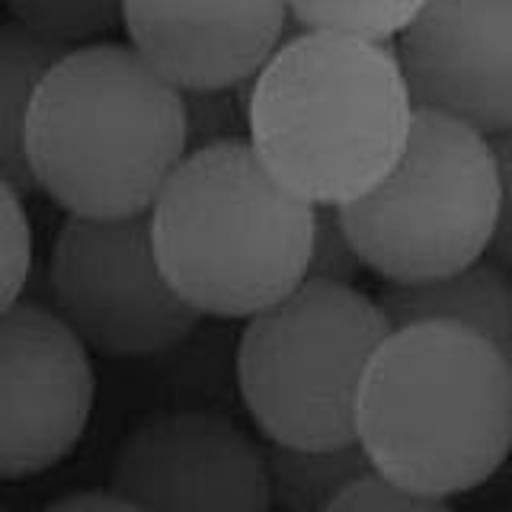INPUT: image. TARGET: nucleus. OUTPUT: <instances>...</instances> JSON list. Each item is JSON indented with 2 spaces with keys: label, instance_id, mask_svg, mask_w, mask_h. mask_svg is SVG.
Returning <instances> with one entry per match:
<instances>
[{
  "label": "nucleus",
  "instance_id": "nucleus-14",
  "mask_svg": "<svg viewBox=\"0 0 512 512\" xmlns=\"http://www.w3.org/2000/svg\"><path fill=\"white\" fill-rule=\"evenodd\" d=\"M263 452L272 506L279 512H324L356 480L375 474L359 439L336 448H292L269 442Z\"/></svg>",
  "mask_w": 512,
  "mask_h": 512
},
{
  "label": "nucleus",
  "instance_id": "nucleus-22",
  "mask_svg": "<svg viewBox=\"0 0 512 512\" xmlns=\"http://www.w3.org/2000/svg\"><path fill=\"white\" fill-rule=\"evenodd\" d=\"M42 512H138L132 503H125L122 496L112 490H87V493H71L64 500H55Z\"/></svg>",
  "mask_w": 512,
  "mask_h": 512
},
{
  "label": "nucleus",
  "instance_id": "nucleus-3",
  "mask_svg": "<svg viewBox=\"0 0 512 512\" xmlns=\"http://www.w3.org/2000/svg\"><path fill=\"white\" fill-rule=\"evenodd\" d=\"M186 154L183 90L132 45L68 48L32 96L26 119L32 183L68 215L148 212Z\"/></svg>",
  "mask_w": 512,
  "mask_h": 512
},
{
  "label": "nucleus",
  "instance_id": "nucleus-2",
  "mask_svg": "<svg viewBox=\"0 0 512 512\" xmlns=\"http://www.w3.org/2000/svg\"><path fill=\"white\" fill-rule=\"evenodd\" d=\"M356 439L375 474L404 490H477L512 452V365L455 324L397 327L362 378Z\"/></svg>",
  "mask_w": 512,
  "mask_h": 512
},
{
  "label": "nucleus",
  "instance_id": "nucleus-1",
  "mask_svg": "<svg viewBox=\"0 0 512 512\" xmlns=\"http://www.w3.org/2000/svg\"><path fill=\"white\" fill-rule=\"evenodd\" d=\"M413 119L394 42L295 29L250 80V148L314 205L372 192L404 154Z\"/></svg>",
  "mask_w": 512,
  "mask_h": 512
},
{
  "label": "nucleus",
  "instance_id": "nucleus-11",
  "mask_svg": "<svg viewBox=\"0 0 512 512\" xmlns=\"http://www.w3.org/2000/svg\"><path fill=\"white\" fill-rule=\"evenodd\" d=\"M128 45L173 87L247 84L292 36L288 0H125Z\"/></svg>",
  "mask_w": 512,
  "mask_h": 512
},
{
  "label": "nucleus",
  "instance_id": "nucleus-17",
  "mask_svg": "<svg viewBox=\"0 0 512 512\" xmlns=\"http://www.w3.org/2000/svg\"><path fill=\"white\" fill-rule=\"evenodd\" d=\"M189 151L250 141V80L231 87L183 90Z\"/></svg>",
  "mask_w": 512,
  "mask_h": 512
},
{
  "label": "nucleus",
  "instance_id": "nucleus-12",
  "mask_svg": "<svg viewBox=\"0 0 512 512\" xmlns=\"http://www.w3.org/2000/svg\"><path fill=\"white\" fill-rule=\"evenodd\" d=\"M391 330L423 320L484 336L512 365V276L490 256L426 282H384L375 295Z\"/></svg>",
  "mask_w": 512,
  "mask_h": 512
},
{
  "label": "nucleus",
  "instance_id": "nucleus-7",
  "mask_svg": "<svg viewBox=\"0 0 512 512\" xmlns=\"http://www.w3.org/2000/svg\"><path fill=\"white\" fill-rule=\"evenodd\" d=\"M48 288L64 324L90 352L109 359L160 356L202 320L160 269L148 212L64 218L48 260Z\"/></svg>",
  "mask_w": 512,
  "mask_h": 512
},
{
  "label": "nucleus",
  "instance_id": "nucleus-16",
  "mask_svg": "<svg viewBox=\"0 0 512 512\" xmlns=\"http://www.w3.org/2000/svg\"><path fill=\"white\" fill-rule=\"evenodd\" d=\"M4 4L16 23L74 48L103 42L106 32L119 29L125 0H4Z\"/></svg>",
  "mask_w": 512,
  "mask_h": 512
},
{
  "label": "nucleus",
  "instance_id": "nucleus-9",
  "mask_svg": "<svg viewBox=\"0 0 512 512\" xmlns=\"http://www.w3.org/2000/svg\"><path fill=\"white\" fill-rule=\"evenodd\" d=\"M109 490L138 512H272L266 452L228 416H151L119 448Z\"/></svg>",
  "mask_w": 512,
  "mask_h": 512
},
{
  "label": "nucleus",
  "instance_id": "nucleus-5",
  "mask_svg": "<svg viewBox=\"0 0 512 512\" xmlns=\"http://www.w3.org/2000/svg\"><path fill=\"white\" fill-rule=\"evenodd\" d=\"M388 333L372 295L314 279L253 314L237 343V388L266 442H356L362 378Z\"/></svg>",
  "mask_w": 512,
  "mask_h": 512
},
{
  "label": "nucleus",
  "instance_id": "nucleus-23",
  "mask_svg": "<svg viewBox=\"0 0 512 512\" xmlns=\"http://www.w3.org/2000/svg\"><path fill=\"white\" fill-rule=\"evenodd\" d=\"M0 512H4V506H0Z\"/></svg>",
  "mask_w": 512,
  "mask_h": 512
},
{
  "label": "nucleus",
  "instance_id": "nucleus-10",
  "mask_svg": "<svg viewBox=\"0 0 512 512\" xmlns=\"http://www.w3.org/2000/svg\"><path fill=\"white\" fill-rule=\"evenodd\" d=\"M394 52L416 109L487 138L512 128V0H426Z\"/></svg>",
  "mask_w": 512,
  "mask_h": 512
},
{
  "label": "nucleus",
  "instance_id": "nucleus-19",
  "mask_svg": "<svg viewBox=\"0 0 512 512\" xmlns=\"http://www.w3.org/2000/svg\"><path fill=\"white\" fill-rule=\"evenodd\" d=\"M362 269L365 263L346 231L340 205H317L311 253H308V279L333 282V285H356Z\"/></svg>",
  "mask_w": 512,
  "mask_h": 512
},
{
  "label": "nucleus",
  "instance_id": "nucleus-24",
  "mask_svg": "<svg viewBox=\"0 0 512 512\" xmlns=\"http://www.w3.org/2000/svg\"><path fill=\"white\" fill-rule=\"evenodd\" d=\"M506 512H512V509H506Z\"/></svg>",
  "mask_w": 512,
  "mask_h": 512
},
{
  "label": "nucleus",
  "instance_id": "nucleus-15",
  "mask_svg": "<svg viewBox=\"0 0 512 512\" xmlns=\"http://www.w3.org/2000/svg\"><path fill=\"white\" fill-rule=\"evenodd\" d=\"M426 0H288L295 29H327L394 42Z\"/></svg>",
  "mask_w": 512,
  "mask_h": 512
},
{
  "label": "nucleus",
  "instance_id": "nucleus-6",
  "mask_svg": "<svg viewBox=\"0 0 512 512\" xmlns=\"http://www.w3.org/2000/svg\"><path fill=\"white\" fill-rule=\"evenodd\" d=\"M365 269L384 282H426L487 256L500 218L493 144L477 128L416 109L394 170L340 205Z\"/></svg>",
  "mask_w": 512,
  "mask_h": 512
},
{
  "label": "nucleus",
  "instance_id": "nucleus-13",
  "mask_svg": "<svg viewBox=\"0 0 512 512\" xmlns=\"http://www.w3.org/2000/svg\"><path fill=\"white\" fill-rule=\"evenodd\" d=\"M68 45L45 39L23 23H0V176L29 196L32 183L26 160V119L32 96Z\"/></svg>",
  "mask_w": 512,
  "mask_h": 512
},
{
  "label": "nucleus",
  "instance_id": "nucleus-4",
  "mask_svg": "<svg viewBox=\"0 0 512 512\" xmlns=\"http://www.w3.org/2000/svg\"><path fill=\"white\" fill-rule=\"evenodd\" d=\"M317 205L250 141L189 151L148 208L167 282L202 317L250 320L308 279Z\"/></svg>",
  "mask_w": 512,
  "mask_h": 512
},
{
  "label": "nucleus",
  "instance_id": "nucleus-8",
  "mask_svg": "<svg viewBox=\"0 0 512 512\" xmlns=\"http://www.w3.org/2000/svg\"><path fill=\"white\" fill-rule=\"evenodd\" d=\"M96 400L90 349L42 304L0 314V480L55 468L84 439Z\"/></svg>",
  "mask_w": 512,
  "mask_h": 512
},
{
  "label": "nucleus",
  "instance_id": "nucleus-21",
  "mask_svg": "<svg viewBox=\"0 0 512 512\" xmlns=\"http://www.w3.org/2000/svg\"><path fill=\"white\" fill-rule=\"evenodd\" d=\"M490 144L496 157V173H500V218H496L487 256L512 276V128L493 135Z\"/></svg>",
  "mask_w": 512,
  "mask_h": 512
},
{
  "label": "nucleus",
  "instance_id": "nucleus-20",
  "mask_svg": "<svg viewBox=\"0 0 512 512\" xmlns=\"http://www.w3.org/2000/svg\"><path fill=\"white\" fill-rule=\"evenodd\" d=\"M324 512H455L448 500L426 493H413L384 480L381 474H368L343 490Z\"/></svg>",
  "mask_w": 512,
  "mask_h": 512
},
{
  "label": "nucleus",
  "instance_id": "nucleus-18",
  "mask_svg": "<svg viewBox=\"0 0 512 512\" xmlns=\"http://www.w3.org/2000/svg\"><path fill=\"white\" fill-rule=\"evenodd\" d=\"M23 192L0 176V314L23 301L32 276V224Z\"/></svg>",
  "mask_w": 512,
  "mask_h": 512
}]
</instances>
